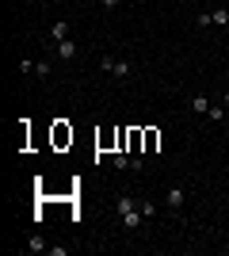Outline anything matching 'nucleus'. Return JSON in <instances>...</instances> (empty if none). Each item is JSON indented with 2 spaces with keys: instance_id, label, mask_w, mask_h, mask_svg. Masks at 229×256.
I'll use <instances>...</instances> for the list:
<instances>
[{
  "instance_id": "obj_1",
  "label": "nucleus",
  "mask_w": 229,
  "mask_h": 256,
  "mask_svg": "<svg viewBox=\"0 0 229 256\" xmlns=\"http://www.w3.org/2000/svg\"><path fill=\"white\" fill-rule=\"evenodd\" d=\"M115 210H119V222H122V230H138V226L145 222V214H142V203L138 199H130V195H119L115 199Z\"/></svg>"
},
{
  "instance_id": "obj_2",
  "label": "nucleus",
  "mask_w": 229,
  "mask_h": 256,
  "mask_svg": "<svg viewBox=\"0 0 229 256\" xmlns=\"http://www.w3.org/2000/svg\"><path fill=\"white\" fill-rule=\"evenodd\" d=\"M99 69L111 76H119V80H126V76H134V65L130 62H119V58H99Z\"/></svg>"
},
{
  "instance_id": "obj_3",
  "label": "nucleus",
  "mask_w": 229,
  "mask_h": 256,
  "mask_svg": "<svg viewBox=\"0 0 229 256\" xmlns=\"http://www.w3.org/2000/svg\"><path fill=\"white\" fill-rule=\"evenodd\" d=\"M184 203H187V192H184V184H172V188L164 192V206H168V210H184Z\"/></svg>"
},
{
  "instance_id": "obj_4",
  "label": "nucleus",
  "mask_w": 229,
  "mask_h": 256,
  "mask_svg": "<svg viewBox=\"0 0 229 256\" xmlns=\"http://www.w3.org/2000/svg\"><path fill=\"white\" fill-rule=\"evenodd\" d=\"M54 54L61 58V62H73L76 54H80V46H76L73 38H65V42H54Z\"/></svg>"
},
{
  "instance_id": "obj_5",
  "label": "nucleus",
  "mask_w": 229,
  "mask_h": 256,
  "mask_svg": "<svg viewBox=\"0 0 229 256\" xmlns=\"http://www.w3.org/2000/svg\"><path fill=\"white\" fill-rule=\"evenodd\" d=\"M46 34H50V42H65V38H69V23L65 20H54Z\"/></svg>"
},
{
  "instance_id": "obj_6",
  "label": "nucleus",
  "mask_w": 229,
  "mask_h": 256,
  "mask_svg": "<svg viewBox=\"0 0 229 256\" xmlns=\"http://www.w3.org/2000/svg\"><path fill=\"white\" fill-rule=\"evenodd\" d=\"M111 164H115L119 172H126V168H138V160H130L126 153H115V157H111Z\"/></svg>"
},
{
  "instance_id": "obj_7",
  "label": "nucleus",
  "mask_w": 229,
  "mask_h": 256,
  "mask_svg": "<svg viewBox=\"0 0 229 256\" xmlns=\"http://www.w3.org/2000/svg\"><path fill=\"white\" fill-rule=\"evenodd\" d=\"M191 111H195V115H207V111H210V100L203 96V92H199V96H191Z\"/></svg>"
},
{
  "instance_id": "obj_8",
  "label": "nucleus",
  "mask_w": 229,
  "mask_h": 256,
  "mask_svg": "<svg viewBox=\"0 0 229 256\" xmlns=\"http://www.w3.org/2000/svg\"><path fill=\"white\" fill-rule=\"evenodd\" d=\"M210 16H214V27H222V31L229 27V8H226V4H222V8H214Z\"/></svg>"
},
{
  "instance_id": "obj_9",
  "label": "nucleus",
  "mask_w": 229,
  "mask_h": 256,
  "mask_svg": "<svg viewBox=\"0 0 229 256\" xmlns=\"http://www.w3.org/2000/svg\"><path fill=\"white\" fill-rule=\"evenodd\" d=\"M46 248H50V245H46V237H42V234H34L31 241H27V252H46Z\"/></svg>"
},
{
  "instance_id": "obj_10",
  "label": "nucleus",
  "mask_w": 229,
  "mask_h": 256,
  "mask_svg": "<svg viewBox=\"0 0 229 256\" xmlns=\"http://www.w3.org/2000/svg\"><path fill=\"white\" fill-rule=\"evenodd\" d=\"M195 27H199V31L214 27V16H210V12H199V16H195Z\"/></svg>"
},
{
  "instance_id": "obj_11",
  "label": "nucleus",
  "mask_w": 229,
  "mask_h": 256,
  "mask_svg": "<svg viewBox=\"0 0 229 256\" xmlns=\"http://www.w3.org/2000/svg\"><path fill=\"white\" fill-rule=\"evenodd\" d=\"M142 214H145V222L157 218V203H153V199H142Z\"/></svg>"
},
{
  "instance_id": "obj_12",
  "label": "nucleus",
  "mask_w": 229,
  "mask_h": 256,
  "mask_svg": "<svg viewBox=\"0 0 229 256\" xmlns=\"http://www.w3.org/2000/svg\"><path fill=\"white\" fill-rule=\"evenodd\" d=\"M207 118H210V122H226V115H222V107H218V104H210Z\"/></svg>"
},
{
  "instance_id": "obj_13",
  "label": "nucleus",
  "mask_w": 229,
  "mask_h": 256,
  "mask_svg": "<svg viewBox=\"0 0 229 256\" xmlns=\"http://www.w3.org/2000/svg\"><path fill=\"white\" fill-rule=\"evenodd\" d=\"M34 73H38V76H50V73H54V65H50V62H34Z\"/></svg>"
},
{
  "instance_id": "obj_14",
  "label": "nucleus",
  "mask_w": 229,
  "mask_h": 256,
  "mask_svg": "<svg viewBox=\"0 0 229 256\" xmlns=\"http://www.w3.org/2000/svg\"><path fill=\"white\" fill-rule=\"evenodd\" d=\"M19 73H27V76L34 73V62H31V58H19Z\"/></svg>"
},
{
  "instance_id": "obj_15",
  "label": "nucleus",
  "mask_w": 229,
  "mask_h": 256,
  "mask_svg": "<svg viewBox=\"0 0 229 256\" xmlns=\"http://www.w3.org/2000/svg\"><path fill=\"white\" fill-rule=\"evenodd\" d=\"M46 252H50V256H69V248H65V245H50Z\"/></svg>"
},
{
  "instance_id": "obj_16",
  "label": "nucleus",
  "mask_w": 229,
  "mask_h": 256,
  "mask_svg": "<svg viewBox=\"0 0 229 256\" xmlns=\"http://www.w3.org/2000/svg\"><path fill=\"white\" fill-rule=\"evenodd\" d=\"M99 4H103V8H107V12H111V8H119L122 0H99Z\"/></svg>"
},
{
  "instance_id": "obj_17",
  "label": "nucleus",
  "mask_w": 229,
  "mask_h": 256,
  "mask_svg": "<svg viewBox=\"0 0 229 256\" xmlns=\"http://www.w3.org/2000/svg\"><path fill=\"white\" fill-rule=\"evenodd\" d=\"M222 107H226V111H229V92H226V96H222Z\"/></svg>"
},
{
  "instance_id": "obj_18",
  "label": "nucleus",
  "mask_w": 229,
  "mask_h": 256,
  "mask_svg": "<svg viewBox=\"0 0 229 256\" xmlns=\"http://www.w3.org/2000/svg\"><path fill=\"white\" fill-rule=\"evenodd\" d=\"M226 130H229V111H226Z\"/></svg>"
},
{
  "instance_id": "obj_19",
  "label": "nucleus",
  "mask_w": 229,
  "mask_h": 256,
  "mask_svg": "<svg viewBox=\"0 0 229 256\" xmlns=\"http://www.w3.org/2000/svg\"><path fill=\"white\" fill-rule=\"evenodd\" d=\"M226 195H229V184H226Z\"/></svg>"
}]
</instances>
